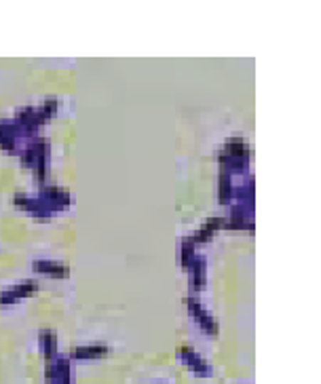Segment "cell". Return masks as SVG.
<instances>
[{"label":"cell","instance_id":"1","mask_svg":"<svg viewBox=\"0 0 321 384\" xmlns=\"http://www.w3.org/2000/svg\"><path fill=\"white\" fill-rule=\"evenodd\" d=\"M182 351H186V357H189V359H186V363H189V366H193L194 372H199V374H203V372H205V374H207V366H205V361H203V359H199L191 348H182Z\"/></svg>","mask_w":321,"mask_h":384}]
</instances>
